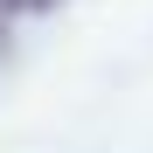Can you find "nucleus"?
<instances>
[{"instance_id": "nucleus-1", "label": "nucleus", "mask_w": 153, "mask_h": 153, "mask_svg": "<svg viewBox=\"0 0 153 153\" xmlns=\"http://www.w3.org/2000/svg\"><path fill=\"white\" fill-rule=\"evenodd\" d=\"M0 7H21V14H42L49 0H0Z\"/></svg>"}]
</instances>
